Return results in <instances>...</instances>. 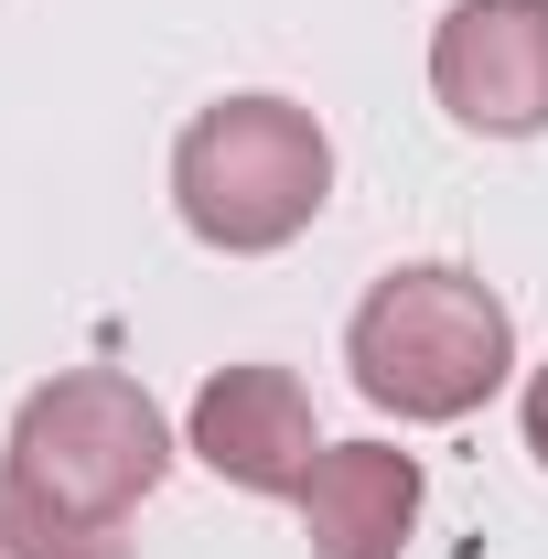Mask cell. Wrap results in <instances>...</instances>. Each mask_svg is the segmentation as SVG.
<instances>
[{"instance_id":"obj_1","label":"cell","mask_w":548,"mask_h":559,"mask_svg":"<svg viewBox=\"0 0 548 559\" xmlns=\"http://www.w3.org/2000/svg\"><path fill=\"white\" fill-rule=\"evenodd\" d=\"M344 366L355 388L388 419H474L505 377H516V312L484 290L474 270L452 259H419V270H388L355 323H344Z\"/></svg>"},{"instance_id":"obj_2","label":"cell","mask_w":548,"mask_h":559,"mask_svg":"<svg viewBox=\"0 0 548 559\" xmlns=\"http://www.w3.org/2000/svg\"><path fill=\"white\" fill-rule=\"evenodd\" d=\"M172 205L226 259H270L334 205V140L301 97H215L172 140Z\"/></svg>"},{"instance_id":"obj_3","label":"cell","mask_w":548,"mask_h":559,"mask_svg":"<svg viewBox=\"0 0 548 559\" xmlns=\"http://www.w3.org/2000/svg\"><path fill=\"white\" fill-rule=\"evenodd\" d=\"M0 474H22L33 495H55V506H75V516L130 527V506L172 474V430H162V409H151L140 377L75 366V377H44V388L11 409Z\"/></svg>"},{"instance_id":"obj_4","label":"cell","mask_w":548,"mask_h":559,"mask_svg":"<svg viewBox=\"0 0 548 559\" xmlns=\"http://www.w3.org/2000/svg\"><path fill=\"white\" fill-rule=\"evenodd\" d=\"M430 97L484 140L548 130V0H452L430 33Z\"/></svg>"},{"instance_id":"obj_5","label":"cell","mask_w":548,"mask_h":559,"mask_svg":"<svg viewBox=\"0 0 548 559\" xmlns=\"http://www.w3.org/2000/svg\"><path fill=\"white\" fill-rule=\"evenodd\" d=\"M194 463L237 495H301V474L323 463V430H312V399L290 366H226L194 388V419H183Z\"/></svg>"},{"instance_id":"obj_6","label":"cell","mask_w":548,"mask_h":559,"mask_svg":"<svg viewBox=\"0 0 548 559\" xmlns=\"http://www.w3.org/2000/svg\"><path fill=\"white\" fill-rule=\"evenodd\" d=\"M301 538L312 559H398L419 527V452L398 441H323V463L301 474Z\"/></svg>"},{"instance_id":"obj_7","label":"cell","mask_w":548,"mask_h":559,"mask_svg":"<svg viewBox=\"0 0 548 559\" xmlns=\"http://www.w3.org/2000/svg\"><path fill=\"white\" fill-rule=\"evenodd\" d=\"M0 559H130V538L108 516H75L55 495H33L22 474H0Z\"/></svg>"},{"instance_id":"obj_8","label":"cell","mask_w":548,"mask_h":559,"mask_svg":"<svg viewBox=\"0 0 548 559\" xmlns=\"http://www.w3.org/2000/svg\"><path fill=\"white\" fill-rule=\"evenodd\" d=\"M527 452H538V474H548V366L527 377Z\"/></svg>"}]
</instances>
